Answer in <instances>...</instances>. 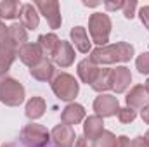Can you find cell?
<instances>
[{
    "label": "cell",
    "instance_id": "obj_29",
    "mask_svg": "<svg viewBox=\"0 0 149 147\" xmlns=\"http://www.w3.org/2000/svg\"><path fill=\"white\" fill-rule=\"evenodd\" d=\"M139 17H141V23L144 24V28L149 31V5L141 7V10H139Z\"/></svg>",
    "mask_w": 149,
    "mask_h": 147
},
{
    "label": "cell",
    "instance_id": "obj_18",
    "mask_svg": "<svg viewBox=\"0 0 149 147\" xmlns=\"http://www.w3.org/2000/svg\"><path fill=\"white\" fill-rule=\"evenodd\" d=\"M90 87L99 94L113 90V69L111 68H99V71H97Z\"/></svg>",
    "mask_w": 149,
    "mask_h": 147
},
{
    "label": "cell",
    "instance_id": "obj_38",
    "mask_svg": "<svg viewBox=\"0 0 149 147\" xmlns=\"http://www.w3.org/2000/svg\"><path fill=\"white\" fill-rule=\"evenodd\" d=\"M144 87H146V90H148V94H149V78L146 80V85H144Z\"/></svg>",
    "mask_w": 149,
    "mask_h": 147
},
{
    "label": "cell",
    "instance_id": "obj_39",
    "mask_svg": "<svg viewBox=\"0 0 149 147\" xmlns=\"http://www.w3.org/2000/svg\"><path fill=\"white\" fill-rule=\"evenodd\" d=\"M144 139L148 140V144H149V130H148V132H146V135H144Z\"/></svg>",
    "mask_w": 149,
    "mask_h": 147
},
{
    "label": "cell",
    "instance_id": "obj_2",
    "mask_svg": "<svg viewBox=\"0 0 149 147\" xmlns=\"http://www.w3.org/2000/svg\"><path fill=\"white\" fill-rule=\"evenodd\" d=\"M24 87L9 74H0V102L9 107H17L24 102Z\"/></svg>",
    "mask_w": 149,
    "mask_h": 147
},
{
    "label": "cell",
    "instance_id": "obj_9",
    "mask_svg": "<svg viewBox=\"0 0 149 147\" xmlns=\"http://www.w3.org/2000/svg\"><path fill=\"white\" fill-rule=\"evenodd\" d=\"M17 57L21 59L23 64L33 68V66H37L38 62L43 59V52H42V49L38 47V43L28 42V43H24L23 47L17 49Z\"/></svg>",
    "mask_w": 149,
    "mask_h": 147
},
{
    "label": "cell",
    "instance_id": "obj_36",
    "mask_svg": "<svg viewBox=\"0 0 149 147\" xmlns=\"http://www.w3.org/2000/svg\"><path fill=\"white\" fill-rule=\"evenodd\" d=\"M83 5H88V7H95V5H99V2H83Z\"/></svg>",
    "mask_w": 149,
    "mask_h": 147
},
{
    "label": "cell",
    "instance_id": "obj_11",
    "mask_svg": "<svg viewBox=\"0 0 149 147\" xmlns=\"http://www.w3.org/2000/svg\"><path fill=\"white\" fill-rule=\"evenodd\" d=\"M125 102H127V107H132V109H142L144 106H148L149 94L146 87L144 85H134L130 88V92L127 94Z\"/></svg>",
    "mask_w": 149,
    "mask_h": 147
},
{
    "label": "cell",
    "instance_id": "obj_8",
    "mask_svg": "<svg viewBox=\"0 0 149 147\" xmlns=\"http://www.w3.org/2000/svg\"><path fill=\"white\" fill-rule=\"evenodd\" d=\"M50 140L54 142L56 147H73L76 142V133L73 126L68 125H56L50 132Z\"/></svg>",
    "mask_w": 149,
    "mask_h": 147
},
{
    "label": "cell",
    "instance_id": "obj_35",
    "mask_svg": "<svg viewBox=\"0 0 149 147\" xmlns=\"http://www.w3.org/2000/svg\"><path fill=\"white\" fill-rule=\"evenodd\" d=\"M141 118H142V121H144L146 125H149V104L141 109Z\"/></svg>",
    "mask_w": 149,
    "mask_h": 147
},
{
    "label": "cell",
    "instance_id": "obj_22",
    "mask_svg": "<svg viewBox=\"0 0 149 147\" xmlns=\"http://www.w3.org/2000/svg\"><path fill=\"white\" fill-rule=\"evenodd\" d=\"M45 109H47V102H45V99L43 97H31L28 102H26V107H24V114H26V118L28 119H38V118H42L43 114H45Z\"/></svg>",
    "mask_w": 149,
    "mask_h": 147
},
{
    "label": "cell",
    "instance_id": "obj_7",
    "mask_svg": "<svg viewBox=\"0 0 149 147\" xmlns=\"http://www.w3.org/2000/svg\"><path fill=\"white\" fill-rule=\"evenodd\" d=\"M94 111H95V114L101 116V118L116 116L118 111H120L118 97H114L111 94H101V95L95 97V101H94Z\"/></svg>",
    "mask_w": 149,
    "mask_h": 147
},
{
    "label": "cell",
    "instance_id": "obj_34",
    "mask_svg": "<svg viewBox=\"0 0 149 147\" xmlns=\"http://www.w3.org/2000/svg\"><path fill=\"white\" fill-rule=\"evenodd\" d=\"M7 37H9V26H5V24L0 21V42H3Z\"/></svg>",
    "mask_w": 149,
    "mask_h": 147
},
{
    "label": "cell",
    "instance_id": "obj_31",
    "mask_svg": "<svg viewBox=\"0 0 149 147\" xmlns=\"http://www.w3.org/2000/svg\"><path fill=\"white\" fill-rule=\"evenodd\" d=\"M130 147H149V144H148V140L144 139V137H135V139H132L130 140Z\"/></svg>",
    "mask_w": 149,
    "mask_h": 147
},
{
    "label": "cell",
    "instance_id": "obj_13",
    "mask_svg": "<svg viewBox=\"0 0 149 147\" xmlns=\"http://www.w3.org/2000/svg\"><path fill=\"white\" fill-rule=\"evenodd\" d=\"M102 132H104V118H101L97 114H92V116H87L85 118V123H83V137L87 140L94 142Z\"/></svg>",
    "mask_w": 149,
    "mask_h": 147
},
{
    "label": "cell",
    "instance_id": "obj_21",
    "mask_svg": "<svg viewBox=\"0 0 149 147\" xmlns=\"http://www.w3.org/2000/svg\"><path fill=\"white\" fill-rule=\"evenodd\" d=\"M37 43H38V47L42 49V52H43V57L52 59L56 50H57V47H59V43H61V40H59V37L56 33H45V35L38 37Z\"/></svg>",
    "mask_w": 149,
    "mask_h": 147
},
{
    "label": "cell",
    "instance_id": "obj_30",
    "mask_svg": "<svg viewBox=\"0 0 149 147\" xmlns=\"http://www.w3.org/2000/svg\"><path fill=\"white\" fill-rule=\"evenodd\" d=\"M123 5H125L123 0H118V2H109V0H106V2H104V7H106L108 10H118V9H123Z\"/></svg>",
    "mask_w": 149,
    "mask_h": 147
},
{
    "label": "cell",
    "instance_id": "obj_1",
    "mask_svg": "<svg viewBox=\"0 0 149 147\" xmlns=\"http://www.w3.org/2000/svg\"><path fill=\"white\" fill-rule=\"evenodd\" d=\"M135 54V49L128 42H116L113 45L97 47L90 52V59L95 64H114V62H128Z\"/></svg>",
    "mask_w": 149,
    "mask_h": 147
},
{
    "label": "cell",
    "instance_id": "obj_37",
    "mask_svg": "<svg viewBox=\"0 0 149 147\" xmlns=\"http://www.w3.org/2000/svg\"><path fill=\"white\" fill-rule=\"evenodd\" d=\"M2 147H17V144H14V142H7V144H3Z\"/></svg>",
    "mask_w": 149,
    "mask_h": 147
},
{
    "label": "cell",
    "instance_id": "obj_14",
    "mask_svg": "<svg viewBox=\"0 0 149 147\" xmlns=\"http://www.w3.org/2000/svg\"><path fill=\"white\" fill-rule=\"evenodd\" d=\"M83 119H85V107L81 104H76V102H70L61 112V121L68 126L78 125Z\"/></svg>",
    "mask_w": 149,
    "mask_h": 147
},
{
    "label": "cell",
    "instance_id": "obj_32",
    "mask_svg": "<svg viewBox=\"0 0 149 147\" xmlns=\"http://www.w3.org/2000/svg\"><path fill=\"white\" fill-rule=\"evenodd\" d=\"M114 147H130V139L127 135H120L116 137V146Z\"/></svg>",
    "mask_w": 149,
    "mask_h": 147
},
{
    "label": "cell",
    "instance_id": "obj_23",
    "mask_svg": "<svg viewBox=\"0 0 149 147\" xmlns=\"http://www.w3.org/2000/svg\"><path fill=\"white\" fill-rule=\"evenodd\" d=\"M21 5L17 0H2L0 2V19H16L19 17Z\"/></svg>",
    "mask_w": 149,
    "mask_h": 147
},
{
    "label": "cell",
    "instance_id": "obj_33",
    "mask_svg": "<svg viewBox=\"0 0 149 147\" xmlns=\"http://www.w3.org/2000/svg\"><path fill=\"white\" fill-rule=\"evenodd\" d=\"M74 147H94V144H92L90 140H87L85 137H76Z\"/></svg>",
    "mask_w": 149,
    "mask_h": 147
},
{
    "label": "cell",
    "instance_id": "obj_25",
    "mask_svg": "<svg viewBox=\"0 0 149 147\" xmlns=\"http://www.w3.org/2000/svg\"><path fill=\"white\" fill-rule=\"evenodd\" d=\"M114 146H116V135L109 130H104L94 140V147H114Z\"/></svg>",
    "mask_w": 149,
    "mask_h": 147
},
{
    "label": "cell",
    "instance_id": "obj_10",
    "mask_svg": "<svg viewBox=\"0 0 149 147\" xmlns=\"http://www.w3.org/2000/svg\"><path fill=\"white\" fill-rule=\"evenodd\" d=\"M16 57H17V47L7 37L3 42H0V74H7Z\"/></svg>",
    "mask_w": 149,
    "mask_h": 147
},
{
    "label": "cell",
    "instance_id": "obj_5",
    "mask_svg": "<svg viewBox=\"0 0 149 147\" xmlns=\"http://www.w3.org/2000/svg\"><path fill=\"white\" fill-rule=\"evenodd\" d=\"M21 142L24 147H49L50 142V132L38 123H28L21 130Z\"/></svg>",
    "mask_w": 149,
    "mask_h": 147
},
{
    "label": "cell",
    "instance_id": "obj_24",
    "mask_svg": "<svg viewBox=\"0 0 149 147\" xmlns=\"http://www.w3.org/2000/svg\"><path fill=\"white\" fill-rule=\"evenodd\" d=\"M9 40L19 49L23 47L24 43H28V31L19 24V23H14L9 26Z\"/></svg>",
    "mask_w": 149,
    "mask_h": 147
},
{
    "label": "cell",
    "instance_id": "obj_12",
    "mask_svg": "<svg viewBox=\"0 0 149 147\" xmlns=\"http://www.w3.org/2000/svg\"><path fill=\"white\" fill-rule=\"evenodd\" d=\"M54 64H57L59 68H70L71 64L74 62V49L73 45L66 40H61L54 57H52Z\"/></svg>",
    "mask_w": 149,
    "mask_h": 147
},
{
    "label": "cell",
    "instance_id": "obj_6",
    "mask_svg": "<svg viewBox=\"0 0 149 147\" xmlns=\"http://www.w3.org/2000/svg\"><path fill=\"white\" fill-rule=\"evenodd\" d=\"M33 5L38 9V12L47 19V23H49V26H50L52 30L61 28L63 17H61V5H59V2H56V0H52V2L37 0Z\"/></svg>",
    "mask_w": 149,
    "mask_h": 147
},
{
    "label": "cell",
    "instance_id": "obj_17",
    "mask_svg": "<svg viewBox=\"0 0 149 147\" xmlns=\"http://www.w3.org/2000/svg\"><path fill=\"white\" fill-rule=\"evenodd\" d=\"M70 37H71V42H73L74 49L81 54H88L92 52V47H90V40H88V35H87V30L83 26H73L71 31H70Z\"/></svg>",
    "mask_w": 149,
    "mask_h": 147
},
{
    "label": "cell",
    "instance_id": "obj_16",
    "mask_svg": "<svg viewBox=\"0 0 149 147\" xmlns=\"http://www.w3.org/2000/svg\"><path fill=\"white\" fill-rule=\"evenodd\" d=\"M40 17H38L37 7L33 3H23L21 12H19V24L24 30H37Z\"/></svg>",
    "mask_w": 149,
    "mask_h": 147
},
{
    "label": "cell",
    "instance_id": "obj_20",
    "mask_svg": "<svg viewBox=\"0 0 149 147\" xmlns=\"http://www.w3.org/2000/svg\"><path fill=\"white\" fill-rule=\"evenodd\" d=\"M54 64H52V61L50 59H47V57H43L40 62H38L37 66H33V68H30V74L38 80V81H50L52 78H54Z\"/></svg>",
    "mask_w": 149,
    "mask_h": 147
},
{
    "label": "cell",
    "instance_id": "obj_28",
    "mask_svg": "<svg viewBox=\"0 0 149 147\" xmlns=\"http://www.w3.org/2000/svg\"><path fill=\"white\" fill-rule=\"evenodd\" d=\"M135 9H137V0H127L123 5V16L127 19H132L135 16Z\"/></svg>",
    "mask_w": 149,
    "mask_h": 147
},
{
    "label": "cell",
    "instance_id": "obj_3",
    "mask_svg": "<svg viewBox=\"0 0 149 147\" xmlns=\"http://www.w3.org/2000/svg\"><path fill=\"white\" fill-rule=\"evenodd\" d=\"M111 28L113 23L108 14H102V12L90 14V17H88V33H90V38L95 45H99V47L108 45Z\"/></svg>",
    "mask_w": 149,
    "mask_h": 147
},
{
    "label": "cell",
    "instance_id": "obj_27",
    "mask_svg": "<svg viewBox=\"0 0 149 147\" xmlns=\"http://www.w3.org/2000/svg\"><path fill=\"white\" fill-rule=\"evenodd\" d=\"M135 118H137V111L132 107H120L118 111V119L121 123H132Z\"/></svg>",
    "mask_w": 149,
    "mask_h": 147
},
{
    "label": "cell",
    "instance_id": "obj_4",
    "mask_svg": "<svg viewBox=\"0 0 149 147\" xmlns=\"http://www.w3.org/2000/svg\"><path fill=\"white\" fill-rule=\"evenodd\" d=\"M50 87H52V92L56 94V97L64 101V102L74 101L78 92H80V83L76 81V78L73 74H70V73L56 74L50 80Z\"/></svg>",
    "mask_w": 149,
    "mask_h": 147
},
{
    "label": "cell",
    "instance_id": "obj_19",
    "mask_svg": "<svg viewBox=\"0 0 149 147\" xmlns=\"http://www.w3.org/2000/svg\"><path fill=\"white\" fill-rule=\"evenodd\" d=\"M97 71H99V66H97L95 62H92L90 57L81 59V61L78 62V66H76L78 78H80L83 83H87V85H92V81H94V78H95Z\"/></svg>",
    "mask_w": 149,
    "mask_h": 147
},
{
    "label": "cell",
    "instance_id": "obj_26",
    "mask_svg": "<svg viewBox=\"0 0 149 147\" xmlns=\"http://www.w3.org/2000/svg\"><path fill=\"white\" fill-rule=\"evenodd\" d=\"M135 66H137V71L141 74H149V50L142 52L141 55H137Z\"/></svg>",
    "mask_w": 149,
    "mask_h": 147
},
{
    "label": "cell",
    "instance_id": "obj_15",
    "mask_svg": "<svg viewBox=\"0 0 149 147\" xmlns=\"http://www.w3.org/2000/svg\"><path fill=\"white\" fill-rule=\"evenodd\" d=\"M130 83H132V73L127 66H116L113 69V90L116 94L127 92Z\"/></svg>",
    "mask_w": 149,
    "mask_h": 147
}]
</instances>
